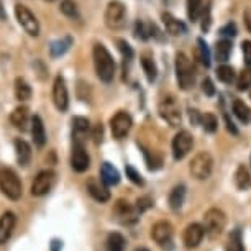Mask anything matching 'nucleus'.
<instances>
[{"mask_svg":"<svg viewBox=\"0 0 251 251\" xmlns=\"http://www.w3.org/2000/svg\"><path fill=\"white\" fill-rule=\"evenodd\" d=\"M94 66H96L97 77L102 82H112L113 75H115V61H113L112 54L108 53V50L102 43L94 45Z\"/></svg>","mask_w":251,"mask_h":251,"instance_id":"f257e3e1","label":"nucleus"},{"mask_svg":"<svg viewBox=\"0 0 251 251\" xmlns=\"http://www.w3.org/2000/svg\"><path fill=\"white\" fill-rule=\"evenodd\" d=\"M0 192L10 201H18L22 197V181L18 174L10 168H0Z\"/></svg>","mask_w":251,"mask_h":251,"instance_id":"f03ea898","label":"nucleus"},{"mask_svg":"<svg viewBox=\"0 0 251 251\" xmlns=\"http://www.w3.org/2000/svg\"><path fill=\"white\" fill-rule=\"evenodd\" d=\"M176 77L179 87L182 91H189L196 82V71H194V66L191 59H189V56L184 53L176 54Z\"/></svg>","mask_w":251,"mask_h":251,"instance_id":"7ed1b4c3","label":"nucleus"},{"mask_svg":"<svg viewBox=\"0 0 251 251\" xmlns=\"http://www.w3.org/2000/svg\"><path fill=\"white\" fill-rule=\"evenodd\" d=\"M226 225V217L220 208H208L203 214V228H205V235L210 240H217L224 233Z\"/></svg>","mask_w":251,"mask_h":251,"instance_id":"20e7f679","label":"nucleus"},{"mask_svg":"<svg viewBox=\"0 0 251 251\" xmlns=\"http://www.w3.org/2000/svg\"><path fill=\"white\" fill-rule=\"evenodd\" d=\"M189 171L197 181H205L210 177L212 171H214V158L207 151H201L192 158L191 166H189Z\"/></svg>","mask_w":251,"mask_h":251,"instance_id":"39448f33","label":"nucleus"},{"mask_svg":"<svg viewBox=\"0 0 251 251\" xmlns=\"http://www.w3.org/2000/svg\"><path fill=\"white\" fill-rule=\"evenodd\" d=\"M159 115L163 117V120H166L171 126H179L182 120V113L179 102L176 100L174 96H164L159 102Z\"/></svg>","mask_w":251,"mask_h":251,"instance_id":"423d86ee","label":"nucleus"},{"mask_svg":"<svg viewBox=\"0 0 251 251\" xmlns=\"http://www.w3.org/2000/svg\"><path fill=\"white\" fill-rule=\"evenodd\" d=\"M113 215H115L117 222L122 225H133L140 219V212L136 210L135 205H131L125 199H118L113 205Z\"/></svg>","mask_w":251,"mask_h":251,"instance_id":"0eeeda50","label":"nucleus"},{"mask_svg":"<svg viewBox=\"0 0 251 251\" xmlns=\"http://www.w3.org/2000/svg\"><path fill=\"white\" fill-rule=\"evenodd\" d=\"M56 173L51 169H45L36 174V177L31 182V196L35 197H43L46 196L56 184Z\"/></svg>","mask_w":251,"mask_h":251,"instance_id":"6e6552de","label":"nucleus"},{"mask_svg":"<svg viewBox=\"0 0 251 251\" xmlns=\"http://www.w3.org/2000/svg\"><path fill=\"white\" fill-rule=\"evenodd\" d=\"M15 17L18 23L22 25V28L25 30L30 36H38L40 35V23H38L36 17L33 15L31 10L22 3H17L15 5Z\"/></svg>","mask_w":251,"mask_h":251,"instance_id":"1a4fd4ad","label":"nucleus"},{"mask_svg":"<svg viewBox=\"0 0 251 251\" xmlns=\"http://www.w3.org/2000/svg\"><path fill=\"white\" fill-rule=\"evenodd\" d=\"M71 168L75 173H86L91 168V156L84 148V141L73 140V151H71Z\"/></svg>","mask_w":251,"mask_h":251,"instance_id":"9d476101","label":"nucleus"},{"mask_svg":"<svg viewBox=\"0 0 251 251\" xmlns=\"http://www.w3.org/2000/svg\"><path fill=\"white\" fill-rule=\"evenodd\" d=\"M126 10L122 2H110L105 10V25L112 30H118L125 25Z\"/></svg>","mask_w":251,"mask_h":251,"instance_id":"9b49d317","label":"nucleus"},{"mask_svg":"<svg viewBox=\"0 0 251 251\" xmlns=\"http://www.w3.org/2000/svg\"><path fill=\"white\" fill-rule=\"evenodd\" d=\"M131 125H133V120H131V117L126 112L115 113L110 120V128H112L113 138H117V140L125 138V136L130 133Z\"/></svg>","mask_w":251,"mask_h":251,"instance_id":"f8f14e48","label":"nucleus"},{"mask_svg":"<svg viewBox=\"0 0 251 251\" xmlns=\"http://www.w3.org/2000/svg\"><path fill=\"white\" fill-rule=\"evenodd\" d=\"M192 145H194V140H192V135L189 131L182 130L174 136L173 140V156L176 161H181L184 159L186 156L189 154V151L192 150Z\"/></svg>","mask_w":251,"mask_h":251,"instance_id":"ddd939ff","label":"nucleus"},{"mask_svg":"<svg viewBox=\"0 0 251 251\" xmlns=\"http://www.w3.org/2000/svg\"><path fill=\"white\" fill-rule=\"evenodd\" d=\"M173 235H174L173 225L166 220L156 222V224L153 225V228H151V238H153L159 246H163V248H166V245L171 246Z\"/></svg>","mask_w":251,"mask_h":251,"instance_id":"4468645a","label":"nucleus"},{"mask_svg":"<svg viewBox=\"0 0 251 251\" xmlns=\"http://www.w3.org/2000/svg\"><path fill=\"white\" fill-rule=\"evenodd\" d=\"M53 102L56 108L59 112H66L69 107V94H68V86H66V80L63 75H58L54 79L53 84Z\"/></svg>","mask_w":251,"mask_h":251,"instance_id":"2eb2a0df","label":"nucleus"},{"mask_svg":"<svg viewBox=\"0 0 251 251\" xmlns=\"http://www.w3.org/2000/svg\"><path fill=\"white\" fill-rule=\"evenodd\" d=\"M203 236H205V228L201 224H189L186 228H184L182 233V241L184 246L189 250L197 248L199 245L202 243Z\"/></svg>","mask_w":251,"mask_h":251,"instance_id":"dca6fc26","label":"nucleus"},{"mask_svg":"<svg viewBox=\"0 0 251 251\" xmlns=\"http://www.w3.org/2000/svg\"><path fill=\"white\" fill-rule=\"evenodd\" d=\"M87 192L96 202L105 203L110 201V191H108V186L102 182V179L99 181L96 177H91L87 181Z\"/></svg>","mask_w":251,"mask_h":251,"instance_id":"f3484780","label":"nucleus"},{"mask_svg":"<svg viewBox=\"0 0 251 251\" xmlns=\"http://www.w3.org/2000/svg\"><path fill=\"white\" fill-rule=\"evenodd\" d=\"M15 225H17V215L12 210L3 212L2 217H0V245L7 243L12 238Z\"/></svg>","mask_w":251,"mask_h":251,"instance_id":"a211bd4d","label":"nucleus"},{"mask_svg":"<svg viewBox=\"0 0 251 251\" xmlns=\"http://www.w3.org/2000/svg\"><path fill=\"white\" fill-rule=\"evenodd\" d=\"M10 122L12 125L15 126L17 130L20 131H26L30 128V123H31V118H30V110H28V107H17L15 110L12 112L10 115Z\"/></svg>","mask_w":251,"mask_h":251,"instance_id":"6ab92c4d","label":"nucleus"},{"mask_svg":"<svg viewBox=\"0 0 251 251\" xmlns=\"http://www.w3.org/2000/svg\"><path fill=\"white\" fill-rule=\"evenodd\" d=\"M31 136H33V143L36 148H43L46 145V130H45V123L41 120V117L35 115L31 118Z\"/></svg>","mask_w":251,"mask_h":251,"instance_id":"aec40b11","label":"nucleus"},{"mask_svg":"<svg viewBox=\"0 0 251 251\" xmlns=\"http://www.w3.org/2000/svg\"><path fill=\"white\" fill-rule=\"evenodd\" d=\"M184 201H186V186L184 184H177V186L173 187V191L169 192L168 202H169V208L173 212H179L184 205Z\"/></svg>","mask_w":251,"mask_h":251,"instance_id":"412c9836","label":"nucleus"},{"mask_svg":"<svg viewBox=\"0 0 251 251\" xmlns=\"http://www.w3.org/2000/svg\"><path fill=\"white\" fill-rule=\"evenodd\" d=\"M13 145H15V154H17L18 164L25 168V166L30 164V161H31V146L22 138H17Z\"/></svg>","mask_w":251,"mask_h":251,"instance_id":"4be33fe9","label":"nucleus"},{"mask_svg":"<svg viewBox=\"0 0 251 251\" xmlns=\"http://www.w3.org/2000/svg\"><path fill=\"white\" fill-rule=\"evenodd\" d=\"M100 179L105 186H117L120 182V173L117 171V168H113L110 163H103L100 166Z\"/></svg>","mask_w":251,"mask_h":251,"instance_id":"5701e85b","label":"nucleus"},{"mask_svg":"<svg viewBox=\"0 0 251 251\" xmlns=\"http://www.w3.org/2000/svg\"><path fill=\"white\" fill-rule=\"evenodd\" d=\"M233 181H235V186L238 187L240 191H248V189L251 187V174H250L246 166L240 164L238 168H236Z\"/></svg>","mask_w":251,"mask_h":251,"instance_id":"b1692460","label":"nucleus"},{"mask_svg":"<svg viewBox=\"0 0 251 251\" xmlns=\"http://www.w3.org/2000/svg\"><path fill=\"white\" fill-rule=\"evenodd\" d=\"M126 248V238L118 231L108 233L105 240V251H125Z\"/></svg>","mask_w":251,"mask_h":251,"instance_id":"393cba45","label":"nucleus"},{"mask_svg":"<svg viewBox=\"0 0 251 251\" xmlns=\"http://www.w3.org/2000/svg\"><path fill=\"white\" fill-rule=\"evenodd\" d=\"M91 130V123L84 117H74L73 118V140L82 141V136Z\"/></svg>","mask_w":251,"mask_h":251,"instance_id":"a878e982","label":"nucleus"},{"mask_svg":"<svg viewBox=\"0 0 251 251\" xmlns=\"http://www.w3.org/2000/svg\"><path fill=\"white\" fill-rule=\"evenodd\" d=\"M163 22H164V26H166V30H168V33H171V35H174V36L186 33V26H184V23L179 22L176 17L171 15V13H164Z\"/></svg>","mask_w":251,"mask_h":251,"instance_id":"bb28decb","label":"nucleus"},{"mask_svg":"<svg viewBox=\"0 0 251 251\" xmlns=\"http://www.w3.org/2000/svg\"><path fill=\"white\" fill-rule=\"evenodd\" d=\"M15 97L20 102H26L31 99V87L23 77H17L15 80Z\"/></svg>","mask_w":251,"mask_h":251,"instance_id":"cd10ccee","label":"nucleus"},{"mask_svg":"<svg viewBox=\"0 0 251 251\" xmlns=\"http://www.w3.org/2000/svg\"><path fill=\"white\" fill-rule=\"evenodd\" d=\"M230 53H231V43L228 40L217 41V45H215V58H217V61H220V63H226L228 58H230Z\"/></svg>","mask_w":251,"mask_h":251,"instance_id":"c85d7f7f","label":"nucleus"},{"mask_svg":"<svg viewBox=\"0 0 251 251\" xmlns=\"http://www.w3.org/2000/svg\"><path fill=\"white\" fill-rule=\"evenodd\" d=\"M233 113L241 123H250L251 122V110L245 102L235 100L233 102Z\"/></svg>","mask_w":251,"mask_h":251,"instance_id":"c756f323","label":"nucleus"},{"mask_svg":"<svg viewBox=\"0 0 251 251\" xmlns=\"http://www.w3.org/2000/svg\"><path fill=\"white\" fill-rule=\"evenodd\" d=\"M226 251H245L243 238H241V230L236 228L230 233L228 243H226Z\"/></svg>","mask_w":251,"mask_h":251,"instance_id":"7c9ffc66","label":"nucleus"},{"mask_svg":"<svg viewBox=\"0 0 251 251\" xmlns=\"http://www.w3.org/2000/svg\"><path fill=\"white\" fill-rule=\"evenodd\" d=\"M203 13L202 0H187V17L191 22H197L199 17Z\"/></svg>","mask_w":251,"mask_h":251,"instance_id":"2f4dec72","label":"nucleus"},{"mask_svg":"<svg viewBox=\"0 0 251 251\" xmlns=\"http://www.w3.org/2000/svg\"><path fill=\"white\" fill-rule=\"evenodd\" d=\"M141 68L145 71V75L148 79V82H154L156 75H158V69H156L154 61L150 58V56H143L141 58Z\"/></svg>","mask_w":251,"mask_h":251,"instance_id":"473e14b6","label":"nucleus"},{"mask_svg":"<svg viewBox=\"0 0 251 251\" xmlns=\"http://www.w3.org/2000/svg\"><path fill=\"white\" fill-rule=\"evenodd\" d=\"M73 45V40H71L69 36H66V38H61V40H58V41H54L53 45H51V56L53 58H58V56H61V54H64L66 51L69 50V46Z\"/></svg>","mask_w":251,"mask_h":251,"instance_id":"72a5a7b5","label":"nucleus"},{"mask_svg":"<svg viewBox=\"0 0 251 251\" xmlns=\"http://www.w3.org/2000/svg\"><path fill=\"white\" fill-rule=\"evenodd\" d=\"M201 125L207 133H215L217 128H219V120H217L214 113H203L201 117Z\"/></svg>","mask_w":251,"mask_h":251,"instance_id":"f704fd0d","label":"nucleus"},{"mask_svg":"<svg viewBox=\"0 0 251 251\" xmlns=\"http://www.w3.org/2000/svg\"><path fill=\"white\" fill-rule=\"evenodd\" d=\"M217 77H219L222 82L225 84H231L235 80V69L231 66L222 64L219 69H217Z\"/></svg>","mask_w":251,"mask_h":251,"instance_id":"c9c22d12","label":"nucleus"},{"mask_svg":"<svg viewBox=\"0 0 251 251\" xmlns=\"http://www.w3.org/2000/svg\"><path fill=\"white\" fill-rule=\"evenodd\" d=\"M236 87H238V91H248V89L251 87V68H245L238 74Z\"/></svg>","mask_w":251,"mask_h":251,"instance_id":"e433bc0d","label":"nucleus"},{"mask_svg":"<svg viewBox=\"0 0 251 251\" xmlns=\"http://www.w3.org/2000/svg\"><path fill=\"white\" fill-rule=\"evenodd\" d=\"M197 58L201 59V63L203 66H210V53H208V48L205 45V41L202 40H197Z\"/></svg>","mask_w":251,"mask_h":251,"instance_id":"4c0bfd02","label":"nucleus"},{"mask_svg":"<svg viewBox=\"0 0 251 251\" xmlns=\"http://www.w3.org/2000/svg\"><path fill=\"white\" fill-rule=\"evenodd\" d=\"M61 12L69 18H77L79 17L77 5H75L74 0H63V2H61Z\"/></svg>","mask_w":251,"mask_h":251,"instance_id":"58836bf2","label":"nucleus"},{"mask_svg":"<svg viewBox=\"0 0 251 251\" xmlns=\"http://www.w3.org/2000/svg\"><path fill=\"white\" fill-rule=\"evenodd\" d=\"M145 154V159H146V164H148V169L150 171H156V169L161 168V164H163V161H161L159 156H156L154 153H151L150 150H145L143 151Z\"/></svg>","mask_w":251,"mask_h":251,"instance_id":"ea45409f","label":"nucleus"},{"mask_svg":"<svg viewBox=\"0 0 251 251\" xmlns=\"http://www.w3.org/2000/svg\"><path fill=\"white\" fill-rule=\"evenodd\" d=\"M125 173H126V177L130 179L131 182L136 184V186H145V181H143V177H141V174L136 171V169L133 168V166H130V164H126V168H125Z\"/></svg>","mask_w":251,"mask_h":251,"instance_id":"a19ab883","label":"nucleus"},{"mask_svg":"<svg viewBox=\"0 0 251 251\" xmlns=\"http://www.w3.org/2000/svg\"><path fill=\"white\" fill-rule=\"evenodd\" d=\"M135 35L136 38H141V40H148L151 36V26L146 25L145 22H136V26H135Z\"/></svg>","mask_w":251,"mask_h":251,"instance_id":"79ce46f5","label":"nucleus"},{"mask_svg":"<svg viewBox=\"0 0 251 251\" xmlns=\"http://www.w3.org/2000/svg\"><path fill=\"white\" fill-rule=\"evenodd\" d=\"M154 205V201L151 199L150 196H143V197H140L138 201H136V203H135V207H136V210L140 212V215L141 214H145L148 208H151Z\"/></svg>","mask_w":251,"mask_h":251,"instance_id":"37998d69","label":"nucleus"},{"mask_svg":"<svg viewBox=\"0 0 251 251\" xmlns=\"http://www.w3.org/2000/svg\"><path fill=\"white\" fill-rule=\"evenodd\" d=\"M117 45H118V50H120V53L123 54V58H125V59H131V58H133V50H131V46L126 43L125 40H117Z\"/></svg>","mask_w":251,"mask_h":251,"instance_id":"c03bdc74","label":"nucleus"},{"mask_svg":"<svg viewBox=\"0 0 251 251\" xmlns=\"http://www.w3.org/2000/svg\"><path fill=\"white\" fill-rule=\"evenodd\" d=\"M92 138H94V143H96V145L102 143V138H103V126H102V123H97V125L94 126Z\"/></svg>","mask_w":251,"mask_h":251,"instance_id":"a18cd8bd","label":"nucleus"},{"mask_svg":"<svg viewBox=\"0 0 251 251\" xmlns=\"http://www.w3.org/2000/svg\"><path fill=\"white\" fill-rule=\"evenodd\" d=\"M241 50H243L245 63L251 66V41H243V43H241Z\"/></svg>","mask_w":251,"mask_h":251,"instance_id":"49530a36","label":"nucleus"},{"mask_svg":"<svg viewBox=\"0 0 251 251\" xmlns=\"http://www.w3.org/2000/svg\"><path fill=\"white\" fill-rule=\"evenodd\" d=\"M202 91H203L205 96H214V94H215V87H214V84H212L210 79H203L202 80Z\"/></svg>","mask_w":251,"mask_h":251,"instance_id":"de8ad7c7","label":"nucleus"},{"mask_svg":"<svg viewBox=\"0 0 251 251\" xmlns=\"http://www.w3.org/2000/svg\"><path fill=\"white\" fill-rule=\"evenodd\" d=\"M220 33H222L224 36H235V35H236V26H235V23H228V25H225V26L220 30Z\"/></svg>","mask_w":251,"mask_h":251,"instance_id":"09e8293b","label":"nucleus"},{"mask_svg":"<svg viewBox=\"0 0 251 251\" xmlns=\"http://www.w3.org/2000/svg\"><path fill=\"white\" fill-rule=\"evenodd\" d=\"M63 250V240L59 238H53L50 243V251H61Z\"/></svg>","mask_w":251,"mask_h":251,"instance_id":"8fccbe9b","label":"nucleus"},{"mask_svg":"<svg viewBox=\"0 0 251 251\" xmlns=\"http://www.w3.org/2000/svg\"><path fill=\"white\" fill-rule=\"evenodd\" d=\"M243 20H245L246 30H248V31L251 33V5L245 10V13H243Z\"/></svg>","mask_w":251,"mask_h":251,"instance_id":"3c124183","label":"nucleus"},{"mask_svg":"<svg viewBox=\"0 0 251 251\" xmlns=\"http://www.w3.org/2000/svg\"><path fill=\"white\" fill-rule=\"evenodd\" d=\"M189 117H191V122L194 123V125H199V123H201L202 115H199L197 110H189Z\"/></svg>","mask_w":251,"mask_h":251,"instance_id":"603ef678","label":"nucleus"},{"mask_svg":"<svg viewBox=\"0 0 251 251\" xmlns=\"http://www.w3.org/2000/svg\"><path fill=\"white\" fill-rule=\"evenodd\" d=\"M225 122H226V128H228L230 133H233V135L238 133V130H236V126L233 125V122H230V118H228V117H225Z\"/></svg>","mask_w":251,"mask_h":251,"instance_id":"864d4df0","label":"nucleus"},{"mask_svg":"<svg viewBox=\"0 0 251 251\" xmlns=\"http://www.w3.org/2000/svg\"><path fill=\"white\" fill-rule=\"evenodd\" d=\"M133 251H150L148 248H145V246H138V248H135Z\"/></svg>","mask_w":251,"mask_h":251,"instance_id":"5fc2aeb1","label":"nucleus"},{"mask_svg":"<svg viewBox=\"0 0 251 251\" xmlns=\"http://www.w3.org/2000/svg\"><path fill=\"white\" fill-rule=\"evenodd\" d=\"M0 18H2V20L5 18V15H3V10H2V3H0Z\"/></svg>","mask_w":251,"mask_h":251,"instance_id":"6e6d98bb","label":"nucleus"},{"mask_svg":"<svg viewBox=\"0 0 251 251\" xmlns=\"http://www.w3.org/2000/svg\"><path fill=\"white\" fill-rule=\"evenodd\" d=\"M48 2H53V0H48Z\"/></svg>","mask_w":251,"mask_h":251,"instance_id":"4d7b16f0","label":"nucleus"}]
</instances>
